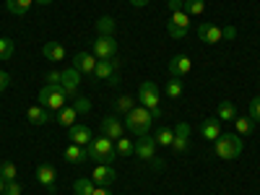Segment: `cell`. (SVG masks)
<instances>
[{
	"mask_svg": "<svg viewBox=\"0 0 260 195\" xmlns=\"http://www.w3.org/2000/svg\"><path fill=\"white\" fill-rule=\"evenodd\" d=\"M0 177H3L6 182L16 180V177H18V169H16V164H13V161H3V164H0Z\"/></svg>",
	"mask_w": 260,
	"mask_h": 195,
	"instance_id": "cell-34",
	"label": "cell"
},
{
	"mask_svg": "<svg viewBox=\"0 0 260 195\" xmlns=\"http://www.w3.org/2000/svg\"><path fill=\"white\" fill-rule=\"evenodd\" d=\"M201 136L206 141H216L221 136V120L219 117H211V120H203L201 122Z\"/></svg>",
	"mask_w": 260,
	"mask_h": 195,
	"instance_id": "cell-20",
	"label": "cell"
},
{
	"mask_svg": "<svg viewBox=\"0 0 260 195\" xmlns=\"http://www.w3.org/2000/svg\"><path fill=\"white\" fill-rule=\"evenodd\" d=\"M154 141H156V146H172V141H175V127H159L154 133Z\"/></svg>",
	"mask_w": 260,
	"mask_h": 195,
	"instance_id": "cell-26",
	"label": "cell"
},
{
	"mask_svg": "<svg viewBox=\"0 0 260 195\" xmlns=\"http://www.w3.org/2000/svg\"><path fill=\"white\" fill-rule=\"evenodd\" d=\"M91 52L96 60H112L117 55V42L115 37H96L94 45H91Z\"/></svg>",
	"mask_w": 260,
	"mask_h": 195,
	"instance_id": "cell-7",
	"label": "cell"
},
{
	"mask_svg": "<svg viewBox=\"0 0 260 195\" xmlns=\"http://www.w3.org/2000/svg\"><path fill=\"white\" fill-rule=\"evenodd\" d=\"M219 120H237V107H234V102H229V99H224L221 104H219Z\"/></svg>",
	"mask_w": 260,
	"mask_h": 195,
	"instance_id": "cell-30",
	"label": "cell"
},
{
	"mask_svg": "<svg viewBox=\"0 0 260 195\" xmlns=\"http://www.w3.org/2000/svg\"><path fill=\"white\" fill-rule=\"evenodd\" d=\"M182 11H185L187 16H201V13L206 11V0H185Z\"/></svg>",
	"mask_w": 260,
	"mask_h": 195,
	"instance_id": "cell-31",
	"label": "cell"
},
{
	"mask_svg": "<svg viewBox=\"0 0 260 195\" xmlns=\"http://www.w3.org/2000/svg\"><path fill=\"white\" fill-rule=\"evenodd\" d=\"M3 195H21V185H18L16 180L6 182V192H3Z\"/></svg>",
	"mask_w": 260,
	"mask_h": 195,
	"instance_id": "cell-38",
	"label": "cell"
},
{
	"mask_svg": "<svg viewBox=\"0 0 260 195\" xmlns=\"http://www.w3.org/2000/svg\"><path fill=\"white\" fill-rule=\"evenodd\" d=\"M68 138H71L76 146H89V143L94 141L91 127H89V125H81V122H76L73 127H68Z\"/></svg>",
	"mask_w": 260,
	"mask_h": 195,
	"instance_id": "cell-16",
	"label": "cell"
},
{
	"mask_svg": "<svg viewBox=\"0 0 260 195\" xmlns=\"http://www.w3.org/2000/svg\"><path fill=\"white\" fill-rule=\"evenodd\" d=\"M73 110H76L78 115H89V110H91V102L86 99V96H73Z\"/></svg>",
	"mask_w": 260,
	"mask_h": 195,
	"instance_id": "cell-35",
	"label": "cell"
},
{
	"mask_svg": "<svg viewBox=\"0 0 260 195\" xmlns=\"http://www.w3.org/2000/svg\"><path fill=\"white\" fill-rule=\"evenodd\" d=\"M102 136H107L110 141H117L125 136V122L117 117V115H107L102 120Z\"/></svg>",
	"mask_w": 260,
	"mask_h": 195,
	"instance_id": "cell-9",
	"label": "cell"
},
{
	"mask_svg": "<svg viewBox=\"0 0 260 195\" xmlns=\"http://www.w3.org/2000/svg\"><path fill=\"white\" fill-rule=\"evenodd\" d=\"M125 127L130 130L133 136H148V130H151V122H154V117H151V112L146 110V107H133L127 115H125Z\"/></svg>",
	"mask_w": 260,
	"mask_h": 195,
	"instance_id": "cell-3",
	"label": "cell"
},
{
	"mask_svg": "<svg viewBox=\"0 0 260 195\" xmlns=\"http://www.w3.org/2000/svg\"><path fill=\"white\" fill-rule=\"evenodd\" d=\"M117 73V60H99L96 68H94V81H110Z\"/></svg>",
	"mask_w": 260,
	"mask_h": 195,
	"instance_id": "cell-18",
	"label": "cell"
},
{
	"mask_svg": "<svg viewBox=\"0 0 260 195\" xmlns=\"http://www.w3.org/2000/svg\"><path fill=\"white\" fill-rule=\"evenodd\" d=\"M115 148H117V156H130V154H136V143L130 141V138H117L115 141Z\"/></svg>",
	"mask_w": 260,
	"mask_h": 195,
	"instance_id": "cell-29",
	"label": "cell"
},
{
	"mask_svg": "<svg viewBox=\"0 0 260 195\" xmlns=\"http://www.w3.org/2000/svg\"><path fill=\"white\" fill-rule=\"evenodd\" d=\"M133 107H136V104H133V99H130V96H120V99H117V112H120V115H127Z\"/></svg>",
	"mask_w": 260,
	"mask_h": 195,
	"instance_id": "cell-36",
	"label": "cell"
},
{
	"mask_svg": "<svg viewBox=\"0 0 260 195\" xmlns=\"http://www.w3.org/2000/svg\"><path fill=\"white\" fill-rule=\"evenodd\" d=\"M138 102H141V107H146V110L151 112V117H154V120L161 117V107H159L161 94H159V86L154 81H143L138 86Z\"/></svg>",
	"mask_w": 260,
	"mask_h": 195,
	"instance_id": "cell-2",
	"label": "cell"
},
{
	"mask_svg": "<svg viewBox=\"0 0 260 195\" xmlns=\"http://www.w3.org/2000/svg\"><path fill=\"white\" fill-rule=\"evenodd\" d=\"M8 86H11V76H8L6 71H0V94H3Z\"/></svg>",
	"mask_w": 260,
	"mask_h": 195,
	"instance_id": "cell-39",
	"label": "cell"
},
{
	"mask_svg": "<svg viewBox=\"0 0 260 195\" xmlns=\"http://www.w3.org/2000/svg\"><path fill=\"white\" fill-rule=\"evenodd\" d=\"M96 31H99V37H112V34H115V18L102 16V18L96 21Z\"/></svg>",
	"mask_w": 260,
	"mask_h": 195,
	"instance_id": "cell-27",
	"label": "cell"
},
{
	"mask_svg": "<svg viewBox=\"0 0 260 195\" xmlns=\"http://www.w3.org/2000/svg\"><path fill=\"white\" fill-rule=\"evenodd\" d=\"M60 76H62L60 71H47L45 78H47V83H60Z\"/></svg>",
	"mask_w": 260,
	"mask_h": 195,
	"instance_id": "cell-42",
	"label": "cell"
},
{
	"mask_svg": "<svg viewBox=\"0 0 260 195\" xmlns=\"http://www.w3.org/2000/svg\"><path fill=\"white\" fill-rule=\"evenodd\" d=\"M221 37H224L226 42H234V37H237V29H234V26H224V29H221Z\"/></svg>",
	"mask_w": 260,
	"mask_h": 195,
	"instance_id": "cell-40",
	"label": "cell"
},
{
	"mask_svg": "<svg viewBox=\"0 0 260 195\" xmlns=\"http://www.w3.org/2000/svg\"><path fill=\"white\" fill-rule=\"evenodd\" d=\"M42 55H45L47 60H52V62H60V60H65V47L60 45V42H47V45L42 47Z\"/></svg>",
	"mask_w": 260,
	"mask_h": 195,
	"instance_id": "cell-22",
	"label": "cell"
},
{
	"mask_svg": "<svg viewBox=\"0 0 260 195\" xmlns=\"http://www.w3.org/2000/svg\"><path fill=\"white\" fill-rule=\"evenodd\" d=\"M34 3H37V6H50L52 0H34Z\"/></svg>",
	"mask_w": 260,
	"mask_h": 195,
	"instance_id": "cell-45",
	"label": "cell"
},
{
	"mask_svg": "<svg viewBox=\"0 0 260 195\" xmlns=\"http://www.w3.org/2000/svg\"><path fill=\"white\" fill-rule=\"evenodd\" d=\"M39 104L42 107H45V110H62V107H65V99H68V94H65V89H62V86L60 83H47L45 86V89H42L39 91Z\"/></svg>",
	"mask_w": 260,
	"mask_h": 195,
	"instance_id": "cell-5",
	"label": "cell"
},
{
	"mask_svg": "<svg viewBox=\"0 0 260 195\" xmlns=\"http://www.w3.org/2000/svg\"><path fill=\"white\" fill-rule=\"evenodd\" d=\"M213 154L219 159H224V161H234L242 154V138L237 133H221L213 141Z\"/></svg>",
	"mask_w": 260,
	"mask_h": 195,
	"instance_id": "cell-1",
	"label": "cell"
},
{
	"mask_svg": "<svg viewBox=\"0 0 260 195\" xmlns=\"http://www.w3.org/2000/svg\"><path fill=\"white\" fill-rule=\"evenodd\" d=\"M31 6H34V0H6V11H11L16 16H26Z\"/></svg>",
	"mask_w": 260,
	"mask_h": 195,
	"instance_id": "cell-24",
	"label": "cell"
},
{
	"mask_svg": "<svg viewBox=\"0 0 260 195\" xmlns=\"http://www.w3.org/2000/svg\"><path fill=\"white\" fill-rule=\"evenodd\" d=\"M76 120H78V112L73 110V104L62 107V110L57 112V122H60L62 127H73V125H76Z\"/></svg>",
	"mask_w": 260,
	"mask_h": 195,
	"instance_id": "cell-23",
	"label": "cell"
},
{
	"mask_svg": "<svg viewBox=\"0 0 260 195\" xmlns=\"http://www.w3.org/2000/svg\"><path fill=\"white\" fill-rule=\"evenodd\" d=\"M148 3V0H130V6H133V8H143Z\"/></svg>",
	"mask_w": 260,
	"mask_h": 195,
	"instance_id": "cell-44",
	"label": "cell"
},
{
	"mask_svg": "<svg viewBox=\"0 0 260 195\" xmlns=\"http://www.w3.org/2000/svg\"><path fill=\"white\" fill-rule=\"evenodd\" d=\"M167 96L169 99H180L182 96V91H185V86H182V78H169L167 81Z\"/></svg>",
	"mask_w": 260,
	"mask_h": 195,
	"instance_id": "cell-28",
	"label": "cell"
},
{
	"mask_svg": "<svg viewBox=\"0 0 260 195\" xmlns=\"http://www.w3.org/2000/svg\"><path fill=\"white\" fill-rule=\"evenodd\" d=\"M3 192H6V180L0 177V195H3Z\"/></svg>",
	"mask_w": 260,
	"mask_h": 195,
	"instance_id": "cell-46",
	"label": "cell"
},
{
	"mask_svg": "<svg viewBox=\"0 0 260 195\" xmlns=\"http://www.w3.org/2000/svg\"><path fill=\"white\" fill-rule=\"evenodd\" d=\"M26 120H29L31 125H45V122L50 120V110H45L42 104L29 107V110H26Z\"/></svg>",
	"mask_w": 260,
	"mask_h": 195,
	"instance_id": "cell-21",
	"label": "cell"
},
{
	"mask_svg": "<svg viewBox=\"0 0 260 195\" xmlns=\"http://www.w3.org/2000/svg\"><path fill=\"white\" fill-rule=\"evenodd\" d=\"M94 195H112V192H110V187H102V185H96Z\"/></svg>",
	"mask_w": 260,
	"mask_h": 195,
	"instance_id": "cell-43",
	"label": "cell"
},
{
	"mask_svg": "<svg viewBox=\"0 0 260 195\" xmlns=\"http://www.w3.org/2000/svg\"><path fill=\"white\" fill-rule=\"evenodd\" d=\"M91 180L102 187H110L115 180H117V172L112 169V164H96L94 172H91Z\"/></svg>",
	"mask_w": 260,
	"mask_h": 195,
	"instance_id": "cell-12",
	"label": "cell"
},
{
	"mask_svg": "<svg viewBox=\"0 0 260 195\" xmlns=\"http://www.w3.org/2000/svg\"><path fill=\"white\" fill-rule=\"evenodd\" d=\"M167 68H169V76H172V78H185V76L192 71V60H190L187 55H175V57L169 60Z\"/></svg>",
	"mask_w": 260,
	"mask_h": 195,
	"instance_id": "cell-10",
	"label": "cell"
},
{
	"mask_svg": "<svg viewBox=\"0 0 260 195\" xmlns=\"http://www.w3.org/2000/svg\"><path fill=\"white\" fill-rule=\"evenodd\" d=\"M195 34H198V39L203 42V45H219V42L224 39L221 26H216V24H201L198 29H195Z\"/></svg>",
	"mask_w": 260,
	"mask_h": 195,
	"instance_id": "cell-14",
	"label": "cell"
},
{
	"mask_svg": "<svg viewBox=\"0 0 260 195\" xmlns=\"http://www.w3.org/2000/svg\"><path fill=\"white\" fill-rule=\"evenodd\" d=\"M252 120L250 117H237L234 120V130H237V136H250L252 133Z\"/></svg>",
	"mask_w": 260,
	"mask_h": 195,
	"instance_id": "cell-33",
	"label": "cell"
},
{
	"mask_svg": "<svg viewBox=\"0 0 260 195\" xmlns=\"http://www.w3.org/2000/svg\"><path fill=\"white\" fill-rule=\"evenodd\" d=\"M167 31H169V37H175V39L187 37L190 34V16L185 11H175L169 16V21H167Z\"/></svg>",
	"mask_w": 260,
	"mask_h": 195,
	"instance_id": "cell-6",
	"label": "cell"
},
{
	"mask_svg": "<svg viewBox=\"0 0 260 195\" xmlns=\"http://www.w3.org/2000/svg\"><path fill=\"white\" fill-rule=\"evenodd\" d=\"M62 76H60V86L65 89V94L68 96H78V86H81V71L78 68H65V71H60Z\"/></svg>",
	"mask_w": 260,
	"mask_h": 195,
	"instance_id": "cell-8",
	"label": "cell"
},
{
	"mask_svg": "<svg viewBox=\"0 0 260 195\" xmlns=\"http://www.w3.org/2000/svg\"><path fill=\"white\" fill-rule=\"evenodd\" d=\"M94 190H96V182L89 180V177H81V180L73 182V192L76 195H94Z\"/></svg>",
	"mask_w": 260,
	"mask_h": 195,
	"instance_id": "cell-25",
	"label": "cell"
},
{
	"mask_svg": "<svg viewBox=\"0 0 260 195\" xmlns=\"http://www.w3.org/2000/svg\"><path fill=\"white\" fill-rule=\"evenodd\" d=\"M182 3H185V0H167V8L175 13V11H182Z\"/></svg>",
	"mask_w": 260,
	"mask_h": 195,
	"instance_id": "cell-41",
	"label": "cell"
},
{
	"mask_svg": "<svg viewBox=\"0 0 260 195\" xmlns=\"http://www.w3.org/2000/svg\"><path fill=\"white\" fill-rule=\"evenodd\" d=\"M136 156L141 161H151L156 156V141H154V136H141L136 141Z\"/></svg>",
	"mask_w": 260,
	"mask_h": 195,
	"instance_id": "cell-11",
	"label": "cell"
},
{
	"mask_svg": "<svg viewBox=\"0 0 260 195\" xmlns=\"http://www.w3.org/2000/svg\"><path fill=\"white\" fill-rule=\"evenodd\" d=\"M252 122H260V94L250 102V115H247Z\"/></svg>",
	"mask_w": 260,
	"mask_h": 195,
	"instance_id": "cell-37",
	"label": "cell"
},
{
	"mask_svg": "<svg viewBox=\"0 0 260 195\" xmlns=\"http://www.w3.org/2000/svg\"><path fill=\"white\" fill-rule=\"evenodd\" d=\"M86 148H89V159H91V161H96V164H112V161H115V156H117L115 141H110L107 136L94 138Z\"/></svg>",
	"mask_w": 260,
	"mask_h": 195,
	"instance_id": "cell-4",
	"label": "cell"
},
{
	"mask_svg": "<svg viewBox=\"0 0 260 195\" xmlns=\"http://www.w3.org/2000/svg\"><path fill=\"white\" fill-rule=\"evenodd\" d=\"M96 57H94V52H76L73 55V68H78L81 73H86V76H94V68H96Z\"/></svg>",
	"mask_w": 260,
	"mask_h": 195,
	"instance_id": "cell-15",
	"label": "cell"
},
{
	"mask_svg": "<svg viewBox=\"0 0 260 195\" xmlns=\"http://www.w3.org/2000/svg\"><path fill=\"white\" fill-rule=\"evenodd\" d=\"M62 156H65V161H71V164H83V161H89V148L71 143L68 148L62 151Z\"/></svg>",
	"mask_w": 260,
	"mask_h": 195,
	"instance_id": "cell-19",
	"label": "cell"
},
{
	"mask_svg": "<svg viewBox=\"0 0 260 195\" xmlns=\"http://www.w3.org/2000/svg\"><path fill=\"white\" fill-rule=\"evenodd\" d=\"M187 146H190V125H187V122H177V125H175V141H172V151L185 154Z\"/></svg>",
	"mask_w": 260,
	"mask_h": 195,
	"instance_id": "cell-13",
	"label": "cell"
},
{
	"mask_svg": "<svg viewBox=\"0 0 260 195\" xmlns=\"http://www.w3.org/2000/svg\"><path fill=\"white\" fill-rule=\"evenodd\" d=\"M13 50H16L13 39L11 37H0V60H11L13 57Z\"/></svg>",
	"mask_w": 260,
	"mask_h": 195,
	"instance_id": "cell-32",
	"label": "cell"
},
{
	"mask_svg": "<svg viewBox=\"0 0 260 195\" xmlns=\"http://www.w3.org/2000/svg\"><path fill=\"white\" fill-rule=\"evenodd\" d=\"M37 182L52 192V190H55V182H57L55 167H52V164H39V167H37Z\"/></svg>",
	"mask_w": 260,
	"mask_h": 195,
	"instance_id": "cell-17",
	"label": "cell"
}]
</instances>
